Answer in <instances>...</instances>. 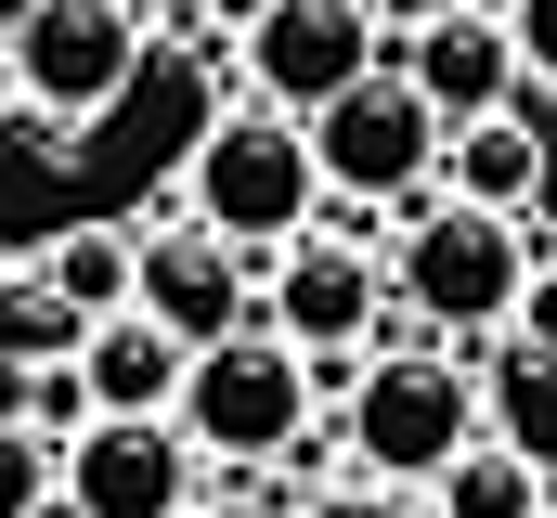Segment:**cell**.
<instances>
[{
	"label": "cell",
	"mask_w": 557,
	"mask_h": 518,
	"mask_svg": "<svg viewBox=\"0 0 557 518\" xmlns=\"http://www.w3.org/2000/svg\"><path fill=\"white\" fill-rule=\"evenodd\" d=\"M389 298L428 311V337H506L519 298H532V234L519 208H403V247H389Z\"/></svg>",
	"instance_id": "cell-1"
},
{
	"label": "cell",
	"mask_w": 557,
	"mask_h": 518,
	"mask_svg": "<svg viewBox=\"0 0 557 518\" xmlns=\"http://www.w3.org/2000/svg\"><path fill=\"white\" fill-rule=\"evenodd\" d=\"M311 195H324V156H311V118L298 104H234L182 156V208L221 221L234 247H298L311 234Z\"/></svg>",
	"instance_id": "cell-2"
},
{
	"label": "cell",
	"mask_w": 557,
	"mask_h": 518,
	"mask_svg": "<svg viewBox=\"0 0 557 518\" xmlns=\"http://www.w3.org/2000/svg\"><path fill=\"white\" fill-rule=\"evenodd\" d=\"M337 441L363 454V480L428 493L454 454H480V441H493V402H480L467 363H441V350H376L363 388H350V415H337Z\"/></svg>",
	"instance_id": "cell-3"
},
{
	"label": "cell",
	"mask_w": 557,
	"mask_h": 518,
	"mask_svg": "<svg viewBox=\"0 0 557 518\" xmlns=\"http://www.w3.org/2000/svg\"><path fill=\"white\" fill-rule=\"evenodd\" d=\"M311 415H324V388H311V350H298L285 324H234V337H208L195 377H182V428H195L208 467H273Z\"/></svg>",
	"instance_id": "cell-4"
},
{
	"label": "cell",
	"mask_w": 557,
	"mask_h": 518,
	"mask_svg": "<svg viewBox=\"0 0 557 518\" xmlns=\"http://www.w3.org/2000/svg\"><path fill=\"white\" fill-rule=\"evenodd\" d=\"M0 39H13V78L39 118H91L143 78V13L131 0H0Z\"/></svg>",
	"instance_id": "cell-5"
},
{
	"label": "cell",
	"mask_w": 557,
	"mask_h": 518,
	"mask_svg": "<svg viewBox=\"0 0 557 518\" xmlns=\"http://www.w3.org/2000/svg\"><path fill=\"white\" fill-rule=\"evenodd\" d=\"M441 143H454V118L416 91V65H403V52H389L363 91H337V104L311 118V156H324V182H337V195H376V208L441 182Z\"/></svg>",
	"instance_id": "cell-6"
},
{
	"label": "cell",
	"mask_w": 557,
	"mask_h": 518,
	"mask_svg": "<svg viewBox=\"0 0 557 518\" xmlns=\"http://www.w3.org/2000/svg\"><path fill=\"white\" fill-rule=\"evenodd\" d=\"M389 52H403V39H389L376 0H273V13L247 26V91H260V104H298V118H324V104L363 91Z\"/></svg>",
	"instance_id": "cell-7"
},
{
	"label": "cell",
	"mask_w": 557,
	"mask_h": 518,
	"mask_svg": "<svg viewBox=\"0 0 557 518\" xmlns=\"http://www.w3.org/2000/svg\"><path fill=\"white\" fill-rule=\"evenodd\" d=\"M195 480H208V454H195L182 415H91L65 441V493L91 518H195L208 506Z\"/></svg>",
	"instance_id": "cell-8"
},
{
	"label": "cell",
	"mask_w": 557,
	"mask_h": 518,
	"mask_svg": "<svg viewBox=\"0 0 557 518\" xmlns=\"http://www.w3.org/2000/svg\"><path fill=\"white\" fill-rule=\"evenodd\" d=\"M403 65H416V91H428V104H441L454 130L532 91V52H519V26H506L493 0H454V13L403 26Z\"/></svg>",
	"instance_id": "cell-9"
},
{
	"label": "cell",
	"mask_w": 557,
	"mask_h": 518,
	"mask_svg": "<svg viewBox=\"0 0 557 518\" xmlns=\"http://www.w3.org/2000/svg\"><path fill=\"white\" fill-rule=\"evenodd\" d=\"M143 311L182 324L195 350L234 337V324H247V247H234L221 221H156V234H143Z\"/></svg>",
	"instance_id": "cell-10"
},
{
	"label": "cell",
	"mask_w": 557,
	"mask_h": 518,
	"mask_svg": "<svg viewBox=\"0 0 557 518\" xmlns=\"http://www.w3.org/2000/svg\"><path fill=\"white\" fill-rule=\"evenodd\" d=\"M376 311H389V272L350 247V234H298L273 272V324L298 350H363L376 337Z\"/></svg>",
	"instance_id": "cell-11"
},
{
	"label": "cell",
	"mask_w": 557,
	"mask_h": 518,
	"mask_svg": "<svg viewBox=\"0 0 557 518\" xmlns=\"http://www.w3.org/2000/svg\"><path fill=\"white\" fill-rule=\"evenodd\" d=\"M78 377L104 415H182V377H195V337L182 324H156V311H104V324H78Z\"/></svg>",
	"instance_id": "cell-12"
},
{
	"label": "cell",
	"mask_w": 557,
	"mask_h": 518,
	"mask_svg": "<svg viewBox=\"0 0 557 518\" xmlns=\"http://www.w3.org/2000/svg\"><path fill=\"white\" fill-rule=\"evenodd\" d=\"M545 169H557V143H545V118H532V91L493 104V118H467L454 143H441V195H467V208H532Z\"/></svg>",
	"instance_id": "cell-13"
},
{
	"label": "cell",
	"mask_w": 557,
	"mask_h": 518,
	"mask_svg": "<svg viewBox=\"0 0 557 518\" xmlns=\"http://www.w3.org/2000/svg\"><path fill=\"white\" fill-rule=\"evenodd\" d=\"M39 298H52L65 324H104V311H131V298H143V234H131V221H78L65 247L39 259Z\"/></svg>",
	"instance_id": "cell-14"
},
{
	"label": "cell",
	"mask_w": 557,
	"mask_h": 518,
	"mask_svg": "<svg viewBox=\"0 0 557 518\" xmlns=\"http://www.w3.org/2000/svg\"><path fill=\"white\" fill-rule=\"evenodd\" d=\"M545 467L519 454V441H480V454H454L441 480H428V518H545Z\"/></svg>",
	"instance_id": "cell-15"
},
{
	"label": "cell",
	"mask_w": 557,
	"mask_h": 518,
	"mask_svg": "<svg viewBox=\"0 0 557 518\" xmlns=\"http://www.w3.org/2000/svg\"><path fill=\"white\" fill-rule=\"evenodd\" d=\"M480 402H493V441H519V454L557 480V350L506 337V350H493V377H480Z\"/></svg>",
	"instance_id": "cell-16"
},
{
	"label": "cell",
	"mask_w": 557,
	"mask_h": 518,
	"mask_svg": "<svg viewBox=\"0 0 557 518\" xmlns=\"http://www.w3.org/2000/svg\"><path fill=\"white\" fill-rule=\"evenodd\" d=\"M52 493H65V441L26 428V415H0V518H39Z\"/></svg>",
	"instance_id": "cell-17"
},
{
	"label": "cell",
	"mask_w": 557,
	"mask_h": 518,
	"mask_svg": "<svg viewBox=\"0 0 557 518\" xmlns=\"http://www.w3.org/2000/svg\"><path fill=\"white\" fill-rule=\"evenodd\" d=\"M298 518H416V506H403V480H350V493L324 480V493H298Z\"/></svg>",
	"instance_id": "cell-18"
},
{
	"label": "cell",
	"mask_w": 557,
	"mask_h": 518,
	"mask_svg": "<svg viewBox=\"0 0 557 518\" xmlns=\"http://www.w3.org/2000/svg\"><path fill=\"white\" fill-rule=\"evenodd\" d=\"M506 26H519V52H532V78H557V0H506Z\"/></svg>",
	"instance_id": "cell-19"
},
{
	"label": "cell",
	"mask_w": 557,
	"mask_h": 518,
	"mask_svg": "<svg viewBox=\"0 0 557 518\" xmlns=\"http://www.w3.org/2000/svg\"><path fill=\"white\" fill-rule=\"evenodd\" d=\"M247 480H260V467H221V493H208V506H195V518H298V506H260Z\"/></svg>",
	"instance_id": "cell-20"
},
{
	"label": "cell",
	"mask_w": 557,
	"mask_h": 518,
	"mask_svg": "<svg viewBox=\"0 0 557 518\" xmlns=\"http://www.w3.org/2000/svg\"><path fill=\"white\" fill-rule=\"evenodd\" d=\"M506 337H532V350H557V272H532V298H519V324Z\"/></svg>",
	"instance_id": "cell-21"
},
{
	"label": "cell",
	"mask_w": 557,
	"mask_h": 518,
	"mask_svg": "<svg viewBox=\"0 0 557 518\" xmlns=\"http://www.w3.org/2000/svg\"><path fill=\"white\" fill-rule=\"evenodd\" d=\"M195 13H208V26H234V39H247V26H260V13H273V0H195Z\"/></svg>",
	"instance_id": "cell-22"
},
{
	"label": "cell",
	"mask_w": 557,
	"mask_h": 518,
	"mask_svg": "<svg viewBox=\"0 0 557 518\" xmlns=\"http://www.w3.org/2000/svg\"><path fill=\"white\" fill-rule=\"evenodd\" d=\"M13 104H26V78H13V39H0V118H13Z\"/></svg>",
	"instance_id": "cell-23"
},
{
	"label": "cell",
	"mask_w": 557,
	"mask_h": 518,
	"mask_svg": "<svg viewBox=\"0 0 557 518\" xmlns=\"http://www.w3.org/2000/svg\"><path fill=\"white\" fill-rule=\"evenodd\" d=\"M0 285H13V259H0Z\"/></svg>",
	"instance_id": "cell-24"
},
{
	"label": "cell",
	"mask_w": 557,
	"mask_h": 518,
	"mask_svg": "<svg viewBox=\"0 0 557 518\" xmlns=\"http://www.w3.org/2000/svg\"><path fill=\"white\" fill-rule=\"evenodd\" d=\"M545 518H557V493H545Z\"/></svg>",
	"instance_id": "cell-25"
},
{
	"label": "cell",
	"mask_w": 557,
	"mask_h": 518,
	"mask_svg": "<svg viewBox=\"0 0 557 518\" xmlns=\"http://www.w3.org/2000/svg\"><path fill=\"white\" fill-rule=\"evenodd\" d=\"M131 13H143V0H131Z\"/></svg>",
	"instance_id": "cell-26"
}]
</instances>
